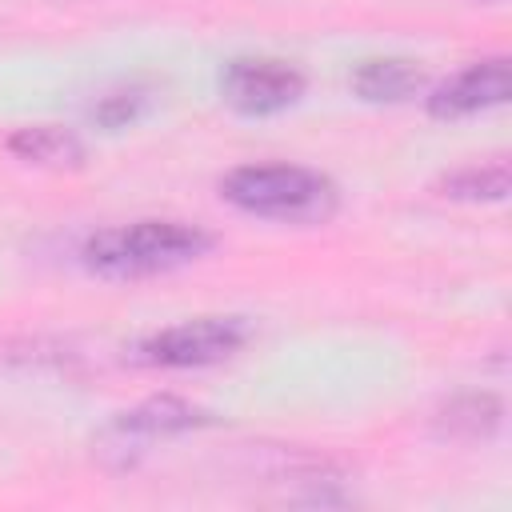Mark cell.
<instances>
[{"mask_svg": "<svg viewBox=\"0 0 512 512\" xmlns=\"http://www.w3.org/2000/svg\"><path fill=\"white\" fill-rule=\"evenodd\" d=\"M212 248V236L184 220H132L100 228L84 244V264L108 280H140L184 268Z\"/></svg>", "mask_w": 512, "mask_h": 512, "instance_id": "obj_1", "label": "cell"}, {"mask_svg": "<svg viewBox=\"0 0 512 512\" xmlns=\"http://www.w3.org/2000/svg\"><path fill=\"white\" fill-rule=\"evenodd\" d=\"M220 196L248 216L284 224H324L340 204L336 184L304 164H240L220 180Z\"/></svg>", "mask_w": 512, "mask_h": 512, "instance_id": "obj_2", "label": "cell"}, {"mask_svg": "<svg viewBox=\"0 0 512 512\" xmlns=\"http://www.w3.org/2000/svg\"><path fill=\"white\" fill-rule=\"evenodd\" d=\"M248 340V324L240 316H196L172 328L144 336L132 356L148 368H204L236 356Z\"/></svg>", "mask_w": 512, "mask_h": 512, "instance_id": "obj_3", "label": "cell"}, {"mask_svg": "<svg viewBox=\"0 0 512 512\" xmlns=\"http://www.w3.org/2000/svg\"><path fill=\"white\" fill-rule=\"evenodd\" d=\"M208 424V412L180 400V396H152L144 404H136L132 412H120L104 432H100V456L116 468H128L136 464L148 444L156 440H172L180 432H192V428H204Z\"/></svg>", "mask_w": 512, "mask_h": 512, "instance_id": "obj_4", "label": "cell"}, {"mask_svg": "<svg viewBox=\"0 0 512 512\" xmlns=\"http://www.w3.org/2000/svg\"><path fill=\"white\" fill-rule=\"evenodd\" d=\"M220 96L228 108L244 116H272L292 108L304 96V76L288 60L272 56H240L220 72Z\"/></svg>", "mask_w": 512, "mask_h": 512, "instance_id": "obj_5", "label": "cell"}, {"mask_svg": "<svg viewBox=\"0 0 512 512\" xmlns=\"http://www.w3.org/2000/svg\"><path fill=\"white\" fill-rule=\"evenodd\" d=\"M508 60L492 56V60H476L468 68H460L456 76L440 80L428 92V112L436 120H464L488 108H500L508 100Z\"/></svg>", "mask_w": 512, "mask_h": 512, "instance_id": "obj_6", "label": "cell"}, {"mask_svg": "<svg viewBox=\"0 0 512 512\" xmlns=\"http://www.w3.org/2000/svg\"><path fill=\"white\" fill-rule=\"evenodd\" d=\"M424 84L420 68L412 60H400V56H380V60H364L356 72H352V92L368 104H396V100H408L416 96Z\"/></svg>", "mask_w": 512, "mask_h": 512, "instance_id": "obj_7", "label": "cell"}, {"mask_svg": "<svg viewBox=\"0 0 512 512\" xmlns=\"http://www.w3.org/2000/svg\"><path fill=\"white\" fill-rule=\"evenodd\" d=\"M8 152L28 164H40V168H76L84 160V144L56 124H36V128L12 132Z\"/></svg>", "mask_w": 512, "mask_h": 512, "instance_id": "obj_8", "label": "cell"}, {"mask_svg": "<svg viewBox=\"0 0 512 512\" xmlns=\"http://www.w3.org/2000/svg\"><path fill=\"white\" fill-rule=\"evenodd\" d=\"M508 164L492 160V164H468L456 168L440 180V192L452 200H504L508 196Z\"/></svg>", "mask_w": 512, "mask_h": 512, "instance_id": "obj_9", "label": "cell"}, {"mask_svg": "<svg viewBox=\"0 0 512 512\" xmlns=\"http://www.w3.org/2000/svg\"><path fill=\"white\" fill-rule=\"evenodd\" d=\"M440 432L444 436H464V440H480L492 436L500 424V404L492 396H460L440 412Z\"/></svg>", "mask_w": 512, "mask_h": 512, "instance_id": "obj_10", "label": "cell"}, {"mask_svg": "<svg viewBox=\"0 0 512 512\" xmlns=\"http://www.w3.org/2000/svg\"><path fill=\"white\" fill-rule=\"evenodd\" d=\"M140 112H144V92H140V88L112 92V96H104V100L92 108V116H96L104 128H124V124L136 120Z\"/></svg>", "mask_w": 512, "mask_h": 512, "instance_id": "obj_11", "label": "cell"}]
</instances>
